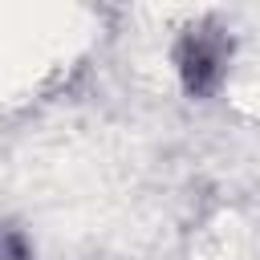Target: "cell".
Instances as JSON below:
<instances>
[{"label": "cell", "mask_w": 260, "mask_h": 260, "mask_svg": "<svg viewBox=\"0 0 260 260\" xmlns=\"http://www.w3.org/2000/svg\"><path fill=\"white\" fill-rule=\"evenodd\" d=\"M223 57H228V41L215 28H191L179 41V73H183L187 93L195 98L211 93L223 73Z\"/></svg>", "instance_id": "1"}]
</instances>
